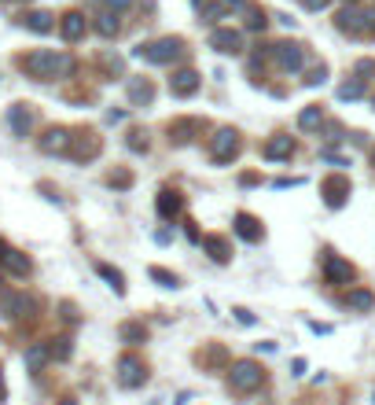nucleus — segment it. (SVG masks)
Returning a JSON list of instances; mask_svg holds the SVG:
<instances>
[{"label":"nucleus","instance_id":"obj_10","mask_svg":"<svg viewBox=\"0 0 375 405\" xmlns=\"http://www.w3.org/2000/svg\"><path fill=\"white\" fill-rule=\"evenodd\" d=\"M195 85H199V78L191 70H180L177 78H173V92L177 96H188V92H195Z\"/></svg>","mask_w":375,"mask_h":405},{"label":"nucleus","instance_id":"obj_15","mask_svg":"<svg viewBox=\"0 0 375 405\" xmlns=\"http://www.w3.org/2000/svg\"><path fill=\"white\" fill-rule=\"evenodd\" d=\"M45 357H48V350H45V346H34V350L26 354V365H30V368H41V365H45Z\"/></svg>","mask_w":375,"mask_h":405},{"label":"nucleus","instance_id":"obj_17","mask_svg":"<svg viewBox=\"0 0 375 405\" xmlns=\"http://www.w3.org/2000/svg\"><path fill=\"white\" fill-rule=\"evenodd\" d=\"M100 273L107 276V280H111V287H114V291H122V273H114V269H107V265H100Z\"/></svg>","mask_w":375,"mask_h":405},{"label":"nucleus","instance_id":"obj_23","mask_svg":"<svg viewBox=\"0 0 375 405\" xmlns=\"http://www.w3.org/2000/svg\"><path fill=\"white\" fill-rule=\"evenodd\" d=\"M246 26H250V30H261V26H265V15H258V12H254V15H250V23H246Z\"/></svg>","mask_w":375,"mask_h":405},{"label":"nucleus","instance_id":"obj_21","mask_svg":"<svg viewBox=\"0 0 375 405\" xmlns=\"http://www.w3.org/2000/svg\"><path fill=\"white\" fill-rule=\"evenodd\" d=\"M56 343H59V346H52V354H56V357H67V354H70V343H67V339H56Z\"/></svg>","mask_w":375,"mask_h":405},{"label":"nucleus","instance_id":"obj_22","mask_svg":"<svg viewBox=\"0 0 375 405\" xmlns=\"http://www.w3.org/2000/svg\"><path fill=\"white\" fill-rule=\"evenodd\" d=\"M217 19H224V8H210V12H206V23H217Z\"/></svg>","mask_w":375,"mask_h":405},{"label":"nucleus","instance_id":"obj_26","mask_svg":"<svg viewBox=\"0 0 375 405\" xmlns=\"http://www.w3.org/2000/svg\"><path fill=\"white\" fill-rule=\"evenodd\" d=\"M302 4H306V8H324L328 0H302Z\"/></svg>","mask_w":375,"mask_h":405},{"label":"nucleus","instance_id":"obj_25","mask_svg":"<svg viewBox=\"0 0 375 405\" xmlns=\"http://www.w3.org/2000/svg\"><path fill=\"white\" fill-rule=\"evenodd\" d=\"M133 0H107V8H129Z\"/></svg>","mask_w":375,"mask_h":405},{"label":"nucleus","instance_id":"obj_31","mask_svg":"<svg viewBox=\"0 0 375 405\" xmlns=\"http://www.w3.org/2000/svg\"><path fill=\"white\" fill-rule=\"evenodd\" d=\"M346 4H357V0H346Z\"/></svg>","mask_w":375,"mask_h":405},{"label":"nucleus","instance_id":"obj_11","mask_svg":"<svg viewBox=\"0 0 375 405\" xmlns=\"http://www.w3.org/2000/svg\"><path fill=\"white\" fill-rule=\"evenodd\" d=\"M140 380H144V368L136 365V361H122V383L125 387H136Z\"/></svg>","mask_w":375,"mask_h":405},{"label":"nucleus","instance_id":"obj_19","mask_svg":"<svg viewBox=\"0 0 375 405\" xmlns=\"http://www.w3.org/2000/svg\"><path fill=\"white\" fill-rule=\"evenodd\" d=\"M287 147H291L287 141H276V144H269V147H265V155H269V158H276V155H283Z\"/></svg>","mask_w":375,"mask_h":405},{"label":"nucleus","instance_id":"obj_9","mask_svg":"<svg viewBox=\"0 0 375 405\" xmlns=\"http://www.w3.org/2000/svg\"><path fill=\"white\" fill-rule=\"evenodd\" d=\"M210 45L217 52H239V34H235V30H213Z\"/></svg>","mask_w":375,"mask_h":405},{"label":"nucleus","instance_id":"obj_14","mask_svg":"<svg viewBox=\"0 0 375 405\" xmlns=\"http://www.w3.org/2000/svg\"><path fill=\"white\" fill-rule=\"evenodd\" d=\"M328 273H331V280H350V265H342L335 258H328Z\"/></svg>","mask_w":375,"mask_h":405},{"label":"nucleus","instance_id":"obj_6","mask_svg":"<svg viewBox=\"0 0 375 405\" xmlns=\"http://www.w3.org/2000/svg\"><path fill=\"white\" fill-rule=\"evenodd\" d=\"M232 383H235L239 391H250V387H258V383H261V372L243 361V365H235V372H232Z\"/></svg>","mask_w":375,"mask_h":405},{"label":"nucleus","instance_id":"obj_2","mask_svg":"<svg viewBox=\"0 0 375 405\" xmlns=\"http://www.w3.org/2000/svg\"><path fill=\"white\" fill-rule=\"evenodd\" d=\"M180 41L173 37H166V41H158V45H147V48H136V56H144V59H151V63H169V59H177L180 56Z\"/></svg>","mask_w":375,"mask_h":405},{"label":"nucleus","instance_id":"obj_13","mask_svg":"<svg viewBox=\"0 0 375 405\" xmlns=\"http://www.w3.org/2000/svg\"><path fill=\"white\" fill-rule=\"evenodd\" d=\"M4 265H8V269H12V273H19V276H26V273H30V258H23V254H19V251H8Z\"/></svg>","mask_w":375,"mask_h":405},{"label":"nucleus","instance_id":"obj_29","mask_svg":"<svg viewBox=\"0 0 375 405\" xmlns=\"http://www.w3.org/2000/svg\"><path fill=\"white\" fill-rule=\"evenodd\" d=\"M0 398H4V372H0Z\"/></svg>","mask_w":375,"mask_h":405},{"label":"nucleus","instance_id":"obj_18","mask_svg":"<svg viewBox=\"0 0 375 405\" xmlns=\"http://www.w3.org/2000/svg\"><path fill=\"white\" fill-rule=\"evenodd\" d=\"M239 232H243L246 240H254V236H258V229H254V221H250V218H239Z\"/></svg>","mask_w":375,"mask_h":405},{"label":"nucleus","instance_id":"obj_27","mask_svg":"<svg viewBox=\"0 0 375 405\" xmlns=\"http://www.w3.org/2000/svg\"><path fill=\"white\" fill-rule=\"evenodd\" d=\"M4 258H8V243L0 240V262H4Z\"/></svg>","mask_w":375,"mask_h":405},{"label":"nucleus","instance_id":"obj_7","mask_svg":"<svg viewBox=\"0 0 375 405\" xmlns=\"http://www.w3.org/2000/svg\"><path fill=\"white\" fill-rule=\"evenodd\" d=\"M276 59H280L283 70H298L302 67V48L298 45H276Z\"/></svg>","mask_w":375,"mask_h":405},{"label":"nucleus","instance_id":"obj_12","mask_svg":"<svg viewBox=\"0 0 375 405\" xmlns=\"http://www.w3.org/2000/svg\"><path fill=\"white\" fill-rule=\"evenodd\" d=\"M96 30H100L103 37H114V34H118V15H111V12L96 15Z\"/></svg>","mask_w":375,"mask_h":405},{"label":"nucleus","instance_id":"obj_20","mask_svg":"<svg viewBox=\"0 0 375 405\" xmlns=\"http://www.w3.org/2000/svg\"><path fill=\"white\" fill-rule=\"evenodd\" d=\"M350 302H353V306H361V310H368V306H372V295H364V291H357V295H353V298H350Z\"/></svg>","mask_w":375,"mask_h":405},{"label":"nucleus","instance_id":"obj_16","mask_svg":"<svg viewBox=\"0 0 375 405\" xmlns=\"http://www.w3.org/2000/svg\"><path fill=\"white\" fill-rule=\"evenodd\" d=\"M339 96H342V100H357V96H361V85H357V81L342 85V89H339Z\"/></svg>","mask_w":375,"mask_h":405},{"label":"nucleus","instance_id":"obj_1","mask_svg":"<svg viewBox=\"0 0 375 405\" xmlns=\"http://www.w3.org/2000/svg\"><path fill=\"white\" fill-rule=\"evenodd\" d=\"M23 67L41 81H56V78H67L74 70V63H70V56H59V52H34V56L23 59Z\"/></svg>","mask_w":375,"mask_h":405},{"label":"nucleus","instance_id":"obj_3","mask_svg":"<svg viewBox=\"0 0 375 405\" xmlns=\"http://www.w3.org/2000/svg\"><path fill=\"white\" fill-rule=\"evenodd\" d=\"M8 125H12L15 136H26V133H30V125H34V114H30L26 103H15V107L8 111Z\"/></svg>","mask_w":375,"mask_h":405},{"label":"nucleus","instance_id":"obj_5","mask_svg":"<svg viewBox=\"0 0 375 405\" xmlns=\"http://www.w3.org/2000/svg\"><path fill=\"white\" fill-rule=\"evenodd\" d=\"M41 152H48V155L70 152V133H67V129H48L45 141H41Z\"/></svg>","mask_w":375,"mask_h":405},{"label":"nucleus","instance_id":"obj_4","mask_svg":"<svg viewBox=\"0 0 375 405\" xmlns=\"http://www.w3.org/2000/svg\"><path fill=\"white\" fill-rule=\"evenodd\" d=\"M59 30H63V37H67V41H81L89 26H85L81 12H67V15H63V23H59Z\"/></svg>","mask_w":375,"mask_h":405},{"label":"nucleus","instance_id":"obj_28","mask_svg":"<svg viewBox=\"0 0 375 405\" xmlns=\"http://www.w3.org/2000/svg\"><path fill=\"white\" fill-rule=\"evenodd\" d=\"M224 4H228V8H243L246 0H224Z\"/></svg>","mask_w":375,"mask_h":405},{"label":"nucleus","instance_id":"obj_30","mask_svg":"<svg viewBox=\"0 0 375 405\" xmlns=\"http://www.w3.org/2000/svg\"><path fill=\"white\" fill-rule=\"evenodd\" d=\"M59 405H78V402H70V398H67V402H59Z\"/></svg>","mask_w":375,"mask_h":405},{"label":"nucleus","instance_id":"obj_24","mask_svg":"<svg viewBox=\"0 0 375 405\" xmlns=\"http://www.w3.org/2000/svg\"><path fill=\"white\" fill-rule=\"evenodd\" d=\"M317 118H320V114H317V111H306V114H302V125H306V129H309V125H317Z\"/></svg>","mask_w":375,"mask_h":405},{"label":"nucleus","instance_id":"obj_8","mask_svg":"<svg viewBox=\"0 0 375 405\" xmlns=\"http://www.w3.org/2000/svg\"><path fill=\"white\" fill-rule=\"evenodd\" d=\"M23 26L30 30V34H52V15L48 12H30V15H23Z\"/></svg>","mask_w":375,"mask_h":405}]
</instances>
